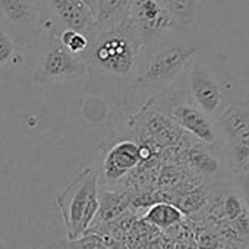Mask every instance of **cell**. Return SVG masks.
<instances>
[{
  "mask_svg": "<svg viewBox=\"0 0 249 249\" xmlns=\"http://www.w3.org/2000/svg\"><path fill=\"white\" fill-rule=\"evenodd\" d=\"M142 50L144 43L141 38L126 21H122L110 30L98 31L91 38V46L85 54V65L91 78L95 76L101 82L110 84L107 95L114 100V84L126 85L131 92L134 91V79Z\"/></svg>",
  "mask_w": 249,
  "mask_h": 249,
  "instance_id": "6da1fadb",
  "label": "cell"
},
{
  "mask_svg": "<svg viewBox=\"0 0 249 249\" xmlns=\"http://www.w3.org/2000/svg\"><path fill=\"white\" fill-rule=\"evenodd\" d=\"M100 173L87 167L81 170L56 196V205L66 226L68 240L85 234L100 205Z\"/></svg>",
  "mask_w": 249,
  "mask_h": 249,
  "instance_id": "7a4b0ae2",
  "label": "cell"
},
{
  "mask_svg": "<svg viewBox=\"0 0 249 249\" xmlns=\"http://www.w3.org/2000/svg\"><path fill=\"white\" fill-rule=\"evenodd\" d=\"M194 53L195 47L182 44L159 47L154 50L144 49L134 79V89H151L156 94H160L170 88L180 76Z\"/></svg>",
  "mask_w": 249,
  "mask_h": 249,
  "instance_id": "3957f363",
  "label": "cell"
},
{
  "mask_svg": "<svg viewBox=\"0 0 249 249\" xmlns=\"http://www.w3.org/2000/svg\"><path fill=\"white\" fill-rule=\"evenodd\" d=\"M153 100L178 124L180 131L189 134L195 141L205 145H218L220 138L213 119L194 104L185 82L173 89L153 95Z\"/></svg>",
  "mask_w": 249,
  "mask_h": 249,
  "instance_id": "277c9868",
  "label": "cell"
},
{
  "mask_svg": "<svg viewBox=\"0 0 249 249\" xmlns=\"http://www.w3.org/2000/svg\"><path fill=\"white\" fill-rule=\"evenodd\" d=\"M85 71V57L68 52L60 44L59 34L52 30L36 71V81L43 85L62 84L82 76Z\"/></svg>",
  "mask_w": 249,
  "mask_h": 249,
  "instance_id": "5b68a950",
  "label": "cell"
},
{
  "mask_svg": "<svg viewBox=\"0 0 249 249\" xmlns=\"http://www.w3.org/2000/svg\"><path fill=\"white\" fill-rule=\"evenodd\" d=\"M188 94L194 104L210 119H215L223 107V85L214 72L204 63H194L185 81Z\"/></svg>",
  "mask_w": 249,
  "mask_h": 249,
  "instance_id": "8992f818",
  "label": "cell"
},
{
  "mask_svg": "<svg viewBox=\"0 0 249 249\" xmlns=\"http://www.w3.org/2000/svg\"><path fill=\"white\" fill-rule=\"evenodd\" d=\"M126 15V22L144 44L154 36L176 27V21L160 0H131Z\"/></svg>",
  "mask_w": 249,
  "mask_h": 249,
  "instance_id": "52a82bcc",
  "label": "cell"
},
{
  "mask_svg": "<svg viewBox=\"0 0 249 249\" xmlns=\"http://www.w3.org/2000/svg\"><path fill=\"white\" fill-rule=\"evenodd\" d=\"M215 119L218 138H223L226 148L249 151V100L229 104Z\"/></svg>",
  "mask_w": 249,
  "mask_h": 249,
  "instance_id": "ba28073f",
  "label": "cell"
},
{
  "mask_svg": "<svg viewBox=\"0 0 249 249\" xmlns=\"http://www.w3.org/2000/svg\"><path fill=\"white\" fill-rule=\"evenodd\" d=\"M142 163L140 144L134 140H120L107 148L103 161V178L107 185L114 186Z\"/></svg>",
  "mask_w": 249,
  "mask_h": 249,
  "instance_id": "9c48e42d",
  "label": "cell"
},
{
  "mask_svg": "<svg viewBox=\"0 0 249 249\" xmlns=\"http://www.w3.org/2000/svg\"><path fill=\"white\" fill-rule=\"evenodd\" d=\"M49 8L69 28L82 34L94 30V14L82 0H47Z\"/></svg>",
  "mask_w": 249,
  "mask_h": 249,
  "instance_id": "30bf717a",
  "label": "cell"
},
{
  "mask_svg": "<svg viewBox=\"0 0 249 249\" xmlns=\"http://www.w3.org/2000/svg\"><path fill=\"white\" fill-rule=\"evenodd\" d=\"M100 205L91 230H95L101 226H106L131 210V192L128 191H111V189H100Z\"/></svg>",
  "mask_w": 249,
  "mask_h": 249,
  "instance_id": "8fae6325",
  "label": "cell"
},
{
  "mask_svg": "<svg viewBox=\"0 0 249 249\" xmlns=\"http://www.w3.org/2000/svg\"><path fill=\"white\" fill-rule=\"evenodd\" d=\"M217 145H205L198 141L186 151L188 166L198 178L211 179L220 175V159L215 154Z\"/></svg>",
  "mask_w": 249,
  "mask_h": 249,
  "instance_id": "7c38bea8",
  "label": "cell"
},
{
  "mask_svg": "<svg viewBox=\"0 0 249 249\" xmlns=\"http://www.w3.org/2000/svg\"><path fill=\"white\" fill-rule=\"evenodd\" d=\"M141 220L153 226L154 229L169 233L183 223L185 215L172 202H156L147 208Z\"/></svg>",
  "mask_w": 249,
  "mask_h": 249,
  "instance_id": "4fadbf2b",
  "label": "cell"
},
{
  "mask_svg": "<svg viewBox=\"0 0 249 249\" xmlns=\"http://www.w3.org/2000/svg\"><path fill=\"white\" fill-rule=\"evenodd\" d=\"M131 0H100L94 17V28L98 31L110 30L124 21Z\"/></svg>",
  "mask_w": 249,
  "mask_h": 249,
  "instance_id": "5bb4252c",
  "label": "cell"
},
{
  "mask_svg": "<svg viewBox=\"0 0 249 249\" xmlns=\"http://www.w3.org/2000/svg\"><path fill=\"white\" fill-rule=\"evenodd\" d=\"M22 62L24 56L14 38L3 28H0V79L8 78Z\"/></svg>",
  "mask_w": 249,
  "mask_h": 249,
  "instance_id": "9a60e30c",
  "label": "cell"
},
{
  "mask_svg": "<svg viewBox=\"0 0 249 249\" xmlns=\"http://www.w3.org/2000/svg\"><path fill=\"white\" fill-rule=\"evenodd\" d=\"M59 41L68 52H71L75 56H82V57H84V54H87V52L91 46L89 36L69 30V28L63 30L59 34Z\"/></svg>",
  "mask_w": 249,
  "mask_h": 249,
  "instance_id": "2e32d148",
  "label": "cell"
},
{
  "mask_svg": "<svg viewBox=\"0 0 249 249\" xmlns=\"http://www.w3.org/2000/svg\"><path fill=\"white\" fill-rule=\"evenodd\" d=\"M0 9L11 21L30 19L33 14V8L28 0H0Z\"/></svg>",
  "mask_w": 249,
  "mask_h": 249,
  "instance_id": "e0dca14e",
  "label": "cell"
},
{
  "mask_svg": "<svg viewBox=\"0 0 249 249\" xmlns=\"http://www.w3.org/2000/svg\"><path fill=\"white\" fill-rule=\"evenodd\" d=\"M195 0H160L164 9L178 22H188L194 9Z\"/></svg>",
  "mask_w": 249,
  "mask_h": 249,
  "instance_id": "ac0fdd59",
  "label": "cell"
},
{
  "mask_svg": "<svg viewBox=\"0 0 249 249\" xmlns=\"http://www.w3.org/2000/svg\"><path fill=\"white\" fill-rule=\"evenodd\" d=\"M233 182H236V186H237V189H239V192H240V195H242V198L248 207V211H249V175H245V176H242Z\"/></svg>",
  "mask_w": 249,
  "mask_h": 249,
  "instance_id": "d6986e66",
  "label": "cell"
},
{
  "mask_svg": "<svg viewBox=\"0 0 249 249\" xmlns=\"http://www.w3.org/2000/svg\"><path fill=\"white\" fill-rule=\"evenodd\" d=\"M40 249H71V245H69V240H56V242L41 246Z\"/></svg>",
  "mask_w": 249,
  "mask_h": 249,
  "instance_id": "ffe728a7",
  "label": "cell"
},
{
  "mask_svg": "<svg viewBox=\"0 0 249 249\" xmlns=\"http://www.w3.org/2000/svg\"><path fill=\"white\" fill-rule=\"evenodd\" d=\"M82 2L87 5V8L94 14V17H95V12H97V6H98V2L100 0H82Z\"/></svg>",
  "mask_w": 249,
  "mask_h": 249,
  "instance_id": "44dd1931",
  "label": "cell"
},
{
  "mask_svg": "<svg viewBox=\"0 0 249 249\" xmlns=\"http://www.w3.org/2000/svg\"><path fill=\"white\" fill-rule=\"evenodd\" d=\"M150 246H164V240H163L161 237L153 239V240L147 245V248H148V249H153V248H150ZM156 249H159V248H156ZM160 249H161V248H160Z\"/></svg>",
  "mask_w": 249,
  "mask_h": 249,
  "instance_id": "7402d4cb",
  "label": "cell"
}]
</instances>
